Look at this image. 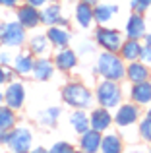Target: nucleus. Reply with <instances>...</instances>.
Returning <instances> with one entry per match:
<instances>
[{"label":"nucleus","mask_w":151,"mask_h":153,"mask_svg":"<svg viewBox=\"0 0 151 153\" xmlns=\"http://www.w3.org/2000/svg\"><path fill=\"white\" fill-rule=\"evenodd\" d=\"M97 72L105 79L120 82V79L126 76V66H124V62H122L120 56H116V52L105 51V52H101L99 58H97Z\"/></svg>","instance_id":"nucleus-1"},{"label":"nucleus","mask_w":151,"mask_h":153,"mask_svg":"<svg viewBox=\"0 0 151 153\" xmlns=\"http://www.w3.org/2000/svg\"><path fill=\"white\" fill-rule=\"evenodd\" d=\"M62 99L66 101V105L74 108H89L93 103V95L81 83H68L62 89Z\"/></svg>","instance_id":"nucleus-2"},{"label":"nucleus","mask_w":151,"mask_h":153,"mask_svg":"<svg viewBox=\"0 0 151 153\" xmlns=\"http://www.w3.org/2000/svg\"><path fill=\"white\" fill-rule=\"evenodd\" d=\"M122 101V89L114 79H103L97 85V103L105 108H116Z\"/></svg>","instance_id":"nucleus-3"},{"label":"nucleus","mask_w":151,"mask_h":153,"mask_svg":"<svg viewBox=\"0 0 151 153\" xmlns=\"http://www.w3.org/2000/svg\"><path fill=\"white\" fill-rule=\"evenodd\" d=\"M25 27L19 22H6L0 25V41L6 47H12V49H18L25 43Z\"/></svg>","instance_id":"nucleus-4"},{"label":"nucleus","mask_w":151,"mask_h":153,"mask_svg":"<svg viewBox=\"0 0 151 153\" xmlns=\"http://www.w3.org/2000/svg\"><path fill=\"white\" fill-rule=\"evenodd\" d=\"M31 143H33L31 130L19 126V128H14V132H10V140H8L6 146L16 153H25V151L31 149Z\"/></svg>","instance_id":"nucleus-5"},{"label":"nucleus","mask_w":151,"mask_h":153,"mask_svg":"<svg viewBox=\"0 0 151 153\" xmlns=\"http://www.w3.org/2000/svg\"><path fill=\"white\" fill-rule=\"evenodd\" d=\"M95 39H97V43L105 51L120 52V47H122V35H120V31L109 29V27H99L97 33H95Z\"/></svg>","instance_id":"nucleus-6"},{"label":"nucleus","mask_w":151,"mask_h":153,"mask_svg":"<svg viewBox=\"0 0 151 153\" xmlns=\"http://www.w3.org/2000/svg\"><path fill=\"white\" fill-rule=\"evenodd\" d=\"M23 101H25V87H23V83L12 82L10 85H8L6 93H4V103L10 108L18 111V108L23 107Z\"/></svg>","instance_id":"nucleus-7"},{"label":"nucleus","mask_w":151,"mask_h":153,"mask_svg":"<svg viewBox=\"0 0 151 153\" xmlns=\"http://www.w3.org/2000/svg\"><path fill=\"white\" fill-rule=\"evenodd\" d=\"M18 22L21 23L25 29H33L41 23V12L33 4H23L18 10Z\"/></svg>","instance_id":"nucleus-8"},{"label":"nucleus","mask_w":151,"mask_h":153,"mask_svg":"<svg viewBox=\"0 0 151 153\" xmlns=\"http://www.w3.org/2000/svg\"><path fill=\"white\" fill-rule=\"evenodd\" d=\"M138 116H140V112H138L136 105H118L116 114H114V122H116L118 126L126 128V126H132L138 120Z\"/></svg>","instance_id":"nucleus-9"},{"label":"nucleus","mask_w":151,"mask_h":153,"mask_svg":"<svg viewBox=\"0 0 151 153\" xmlns=\"http://www.w3.org/2000/svg\"><path fill=\"white\" fill-rule=\"evenodd\" d=\"M101 132L95 130V128H87L85 132L81 134V142H79V146H81V149L85 153H95L101 149Z\"/></svg>","instance_id":"nucleus-10"},{"label":"nucleus","mask_w":151,"mask_h":153,"mask_svg":"<svg viewBox=\"0 0 151 153\" xmlns=\"http://www.w3.org/2000/svg\"><path fill=\"white\" fill-rule=\"evenodd\" d=\"M110 122H113V114H110L109 108H105V107L93 111V112H91V116H89L91 128H95V130H99V132L107 130V128L110 126Z\"/></svg>","instance_id":"nucleus-11"},{"label":"nucleus","mask_w":151,"mask_h":153,"mask_svg":"<svg viewBox=\"0 0 151 153\" xmlns=\"http://www.w3.org/2000/svg\"><path fill=\"white\" fill-rule=\"evenodd\" d=\"M33 78L35 79H39V82H47V79H50L53 78V74H54V62H50L49 58H39V60H35V66H33Z\"/></svg>","instance_id":"nucleus-12"},{"label":"nucleus","mask_w":151,"mask_h":153,"mask_svg":"<svg viewBox=\"0 0 151 153\" xmlns=\"http://www.w3.org/2000/svg\"><path fill=\"white\" fill-rule=\"evenodd\" d=\"M132 101H136L138 105H149L151 103V83L145 79V82H136L132 85Z\"/></svg>","instance_id":"nucleus-13"},{"label":"nucleus","mask_w":151,"mask_h":153,"mask_svg":"<svg viewBox=\"0 0 151 153\" xmlns=\"http://www.w3.org/2000/svg\"><path fill=\"white\" fill-rule=\"evenodd\" d=\"M76 64H78V54H76L74 51L66 49V47L62 51H58V54H54V66L64 70V72L72 70Z\"/></svg>","instance_id":"nucleus-14"},{"label":"nucleus","mask_w":151,"mask_h":153,"mask_svg":"<svg viewBox=\"0 0 151 153\" xmlns=\"http://www.w3.org/2000/svg\"><path fill=\"white\" fill-rule=\"evenodd\" d=\"M126 35H128V39H141L145 35V22L138 12L130 16L128 23H126Z\"/></svg>","instance_id":"nucleus-15"},{"label":"nucleus","mask_w":151,"mask_h":153,"mask_svg":"<svg viewBox=\"0 0 151 153\" xmlns=\"http://www.w3.org/2000/svg\"><path fill=\"white\" fill-rule=\"evenodd\" d=\"M47 37H49V41H50V45H54V47H58V49H64V47H68V43H70V31H66L64 27H60V25H50V29H49V33H47Z\"/></svg>","instance_id":"nucleus-16"},{"label":"nucleus","mask_w":151,"mask_h":153,"mask_svg":"<svg viewBox=\"0 0 151 153\" xmlns=\"http://www.w3.org/2000/svg\"><path fill=\"white\" fill-rule=\"evenodd\" d=\"M126 78H128L132 83H136V82H145V79L149 78V70H147V66H145L144 62H138V60H134V62H130V66L126 68Z\"/></svg>","instance_id":"nucleus-17"},{"label":"nucleus","mask_w":151,"mask_h":153,"mask_svg":"<svg viewBox=\"0 0 151 153\" xmlns=\"http://www.w3.org/2000/svg\"><path fill=\"white\" fill-rule=\"evenodd\" d=\"M141 49H144V47L140 45V39H128V41L122 43V47H120L122 60H128V62L138 60L140 54H141Z\"/></svg>","instance_id":"nucleus-18"},{"label":"nucleus","mask_w":151,"mask_h":153,"mask_svg":"<svg viewBox=\"0 0 151 153\" xmlns=\"http://www.w3.org/2000/svg\"><path fill=\"white\" fill-rule=\"evenodd\" d=\"M33 66H35V60H33V54H29V52H19L14 58V68L19 76H29L33 72Z\"/></svg>","instance_id":"nucleus-19"},{"label":"nucleus","mask_w":151,"mask_h":153,"mask_svg":"<svg viewBox=\"0 0 151 153\" xmlns=\"http://www.w3.org/2000/svg\"><path fill=\"white\" fill-rule=\"evenodd\" d=\"M116 12H118V8L113 6V4H99L97 2V6L93 8V19L99 23H109Z\"/></svg>","instance_id":"nucleus-20"},{"label":"nucleus","mask_w":151,"mask_h":153,"mask_svg":"<svg viewBox=\"0 0 151 153\" xmlns=\"http://www.w3.org/2000/svg\"><path fill=\"white\" fill-rule=\"evenodd\" d=\"M76 19H78V23L85 29V27L91 25V22H93V8H91V4L87 2H79L78 6H76Z\"/></svg>","instance_id":"nucleus-21"},{"label":"nucleus","mask_w":151,"mask_h":153,"mask_svg":"<svg viewBox=\"0 0 151 153\" xmlns=\"http://www.w3.org/2000/svg\"><path fill=\"white\" fill-rule=\"evenodd\" d=\"M49 49H50V41L45 35H33V37L29 39V51L33 52V54L45 56V54H49Z\"/></svg>","instance_id":"nucleus-22"},{"label":"nucleus","mask_w":151,"mask_h":153,"mask_svg":"<svg viewBox=\"0 0 151 153\" xmlns=\"http://www.w3.org/2000/svg\"><path fill=\"white\" fill-rule=\"evenodd\" d=\"M70 124L78 134H83V132L89 128V116L83 112V108H78L76 112L70 114Z\"/></svg>","instance_id":"nucleus-23"},{"label":"nucleus","mask_w":151,"mask_h":153,"mask_svg":"<svg viewBox=\"0 0 151 153\" xmlns=\"http://www.w3.org/2000/svg\"><path fill=\"white\" fill-rule=\"evenodd\" d=\"M101 151L103 153H120L122 151V140L116 134H107L101 140Z\"/></svg>","instance_id":"nucleus-24"},{"label":"nucleus","mask_w":151,"mask_h":153,"mask_svg":"<svg viewBox=\"0 0 151 153\" xmlns=\"http://www.w3.org/2000/svg\"><path fill=\"white\" fill-rule=\"evenodd\" d=\"M58 19H60V6L58 4H50L41 12V23H45L49 27L58 23Z\"/></svg>","instance_id":"nucleus-25"},{"label":"nucleus","mask_w":151,"mask_h":153,"mask_svg":"<svg viewBox=\"0 0 151 153\" xmlns=\"http://www.w3.org/2000/svg\"><path fill=\"white\" fill-rule=\"evenodd\" d=\"M16 124V116H14V108L2 107L0 105V130H12Z\"/></svg>","instance_id":"nucleus-26"},{"label":"nucleus","mask_w":151,"mask_h":153,"mask_svg":"<svg viewBox=\"0 0 151 153\" xmlns=\"http://www.w3.org/2000/svg\"><path fill=\"white\" fill-rule=\"evenodd\" d=\"M62 114V108L60 107H50V108H47V111H43L41 112V118H39V122L43 124V126H54L56 124V120H58V116Z\"/></svg>","instance_id":"nucleus-27"},{"label":"nucleus","mask_w":151,"mask_h":153,"mask_svg":"<svg viewBox=\"0 0 151 153\" xmlns=\"http://www.w3.org/2000/svg\"><path fill=\"white\" fill-rule=\"evenodd\" d=\"M140 136L145 142H151V118H145L144 122L140 124Z\"/></svg>","instance_id":"nucleus-28"},{"label":"nucleus","mask_w":151,"mask_h":153,"mask_svg":"<svg viewBox=\"0 0 151 153\" xmlns=\"http://www.w3.org/2000/svg\"><path fill=\"white\" fill-rule=\"evenodd\" d=\"M130 4H132V10L134 12L141 14V12H145L151 6V0H130Z\"/></svg>","instance_id":"nucleus-29"},{"label":"nucleus","mask_w":151,"mask_h":153,"mask_svg":"<svg viewBox=\"0 0 151 153\" xmlns=\"http://www.w3.org/2000/svg\"><path fill=\"white\" fill-rule=\"evenodd\" d=\"M72 151H74V147L66 142H58L50 147V153H72Z\"/></svg>","instance_id":"nucleus-30"},{"label":"nucleus","mask_w":151,"mask_h":153,"mask_svg":"<svg viewBox=\"0 0 151 153\" xmlns=\"http://www.w3.org/2000/svg\"><path fill=\"white\" fill-rule=\"evenodd\" d=\"M140 60L144 64H151V47L147 45V47H144L141 49V54H140Z\"/></svg>","instance_id":"nucleus-31"},{"label":"nucleus","mask_w":151,"mask_h":153,"mask_svg":"<svg viewBox=\"0 0 151 153\" xmlns=\"http://www.w3.org/2000/svg\"><path fill=\"white\" fill-rule=\"evenodd\" d=\"M10 62H14V58L10 56V52H8V51H2V52H0V64H2V66H6V64H10Z\"/></svg>","instance_id":"nucleus-32"},{"label":"nucleus","mask_w":151,"mask_h":153,"mask_svg":"<svg viewBox=\"0 0 151 153\" xmlns=\"http://www.w3.org/2000/svg\"><path fill=\"white\" fill-rule=\"evenodd\" d=\"M10 72H8V70H4V68L2 66H0V85H2V83L4 82H6V79H10Z\"/></svg>","instance_id":"nucleus-33"},{"label":"nucleus","mask_w":151,"mask_h":153,"mask_svg":"<svg viewBox=\"0 0 151 153\" xmlns=\"http://www.w3.org/2000/svg\"><path fill=\"white\" fill-rule=\"evenodd\" d=\"M8 140H10V132L0 130V143H8Z\"/></svg>","instance_id":"nucleus-34"},{"label":"nucleus","mask_w":151,"mask_h":153,"mask_svg":"<svg viewBox=\"0 0 151 153\" xmlns=\"http://www.w3.org/2000/svg\"><path fill=\"white\" fill-rule=\"evenodd\" d=\"M0 4H2V6L12 8V6H18V4H19V0H0Z\"/></svg>","instance_id":"nucleus-35"},{"label":"nucleus","mask_w":151,"mask_h":153,"mask_svg":"<svg viewBox=\"0 0 151 153\" xmlns=\"http://www.w3.org/2000/svg\"><path fill=\"white\" fill-rule=\"evenodd\" d=\"M49 2V0H27V4H33V6H45V4Z\"/></svg>","instance_id":"nucleus-36"},{"label":"nucleus","mask_w":151,"mask_h":153,"mask_svg":"<svg viewBox=\"0 0 151 153\" xmlns=\"http://www.w3.org/2000/svg\"><path fill=\"white\" fill-rule=\"evenodd\" d=\"M58 25H60V27H66V25H68L66 18H62V16H60V19H58Z\"/></svg>","instance_id":"nucleus-37"},{"label":"nucleus","mask_w":151,"mask_h":153,"mask_svg":"<svg viewBox=\"0 0 151 153\" xmlns=\"http://www.w3.org/2000/svg\"><path fill=\"white\" fill-rule=\"evenodd\" d=\"M145 45H149V47H151V33L145 35Z\"/></svg>","instance_id":"nucleus-38"},{"label":"nucleus","mask_w":151,"mask_h":153,"mask_svg":"<svg viewBox=\"0 0 151 153\" xmlns=\"http://www.w3.org/2000/svg\"><path fill=\"white\" fill-rule=\"evenodd\" d=\"M83 2H87V4H91V6H95V4H97L99 0H83Z\"/></svg>","instance_id":"nucleus-39"},{"label":"nucleus","mask_w":151,"mask_h":153,"mask_svg":"<svg viewBox=\"0 0 151 153\" xmlns=\"http://www.w3.org/2000/svg\"><path fill=\"white\" fill-rule=\"evenodd\" d=\"M4 103V93H0V105Z\"/></svg>","instance_id":"nucleus-40"},{"label":"nucleus","mask_w":151,"mask_h":153,"mask_svg":"<svg viewBox=\"0 0 151 153\" xmlns=\"http://www.w3.org/2000/svg\"><path fill=\"white\" fill-rule=\"evenodd\" d=\"M147 118H151V108H149V111H147Z\"/></svg>","instance_id":"nucleus-41"}]
</instances>
